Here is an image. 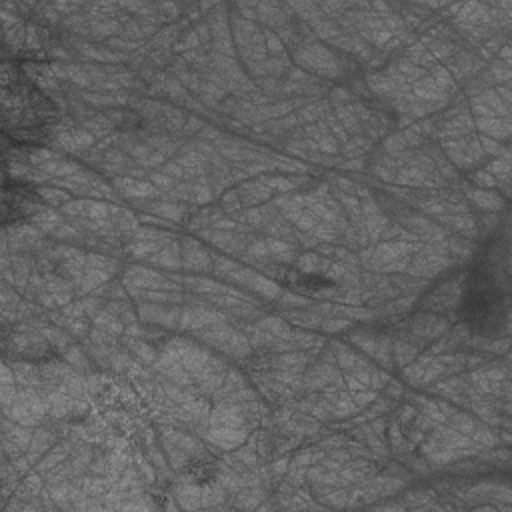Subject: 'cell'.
<instances>
[{
  "label": "cell",
  "instance_id": "cell-1",
  "mask_svg": "<svg viewBox=\"0 0 512 512\" xmlns=\"http://www.w3.org/2000/svg\"><path fill=\"white\" fill-rule=\"evenodd\" d=\"M14 106L6 104L4 118L14 114V120L6 124V130L14 132V138L34 142L46 134L50 124L56 118L54 104L36 90V86L28 84L24 78H16L12 88Z\"/></svg>",
  "mask_w": 512,
  "mask_h": 512
},
{
  "label": "cell",
  "instance_id": "cell-2",
  "mask_svg": "<svg viewBox=\"0 0 512 512\" xmlns=\"http://www.w3.org/2000/svg\"><path fill=\"white\" fill-rule=\"evenodd\" d=\"M2 196H4V222L20 220L32 214L40 202L34 188L20 182H14V184L6 182Z\"/></svg>",
  "mask_w": 512,
  "mask_h": 512
}]
</instances>
